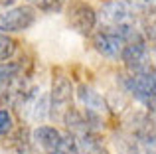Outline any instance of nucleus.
Returning a JSON list of instances; mask_svg holds the SVG:
<instances>
[{"instance_id": "f03ea898", "label": "nucleus", "mask_w": 156, "mask_h": 154, "mask_svg": "<svg viewBox=\"0 0 156 154\" xmlns=\"http://www.w3.org/2000/svg\"><path fill=\"white\" fill-rule=\"evenodd\" d=\"M73 83L69 77L65 75H57L51 83V91H50V117L55 123H61V117L67 109L73 107Z\"/></svg>"}, {"instance_id": "4468645a", "label": "nucleus", "mask_w": 156, "mask_h": 154, "mask_svg": "<svg viewBox=\"0 0 156 154\" xmlns=\"http://www.w3.org/2000/svg\"><path fill=\"white\" fill-rule=\"evenodd\" d=\"M14 131V117L8 109H0V136H8Z\"/></svg>"}, {"instance_id": "1a4fd4ad", "label": "nucleus", "mask_w": 156, "mask_h": 154, "mask_svg": "<svg viewBox=\"0 0 156 154\" xmlns=\"http://www.w3.org/2000/svg\"><path fill=\"white\" fill-rule=\"evenodd\" d=\"M22 63L20 61H2L0 63V95L12 87L20 79Z\"/></svg>"}, {"instance_id": "ddd939ff", "label": "nucleus", "mask_w": 156, "mask_h": 154, "mask_svg": "<svg viewBox=\"0 0 156 154\" xmlns=\"http://www.w3.org/2000/svg\"><path fill=\"white\" fill-rule=\"evenodd\" d=\"M14 54H16V42L8 34H2V32H0V63L8 61Z\"/></svg>"}, {"instance_id": "a211bd4d", "label": "nucleus", "mask_w": 156, "mask_h": 154, "mask_svg": "<svg viewBox=\"0 0 156 154\" xmlns=\"http://www.w3.org/2000/svg\"><path fill=\"white\" fill-rule=\"evenodd\" d=\"M142 154H154V148H144V152Z\"/></svg>"}, {"instance_id": "f257e3e1", "label": "nucleus", "mask_w": 156, "mask_h": 154, "mask_svg": "<svg viewBox=\"0 0 156 154\" xmlns=\"http://www.w3.org/2000/svg\"><path fill=\"white\" fill-rule=\"evenodd\" d=\"M117 83L125 95H130L142 103L148 113H154V97H156V77L154 71H144V73H129L119 75Z\"/></svg>"}, {"instance_id": "0eeeda50", "label": "nucleus", "mask_w": 156, "mask_h": 154, "mask_svg": "<svg viewBox=\"0 0 156 154\" xmlns=\"http://www.w3.org/2000/svg\"><path fill=\"white\" fill-rule=\"evenodd\" d=\"M97 20H101L103 26H119V24L134 22V14L122 0H107L97 14Z\"/></svg>"}, {"instance_id": "f8f14e48", "label": "nucleus", "mask_w": 156, "mask_h": 154, "mask_svg": "<svg viewBox=\"0 0 156 154\" xmlns=\"http://www.w3.org/2000/svg\"><path fill=\"white\" fill-rule=\"evenodd\" d=\"M14 150L18 154H42V150H38L36 144L32 142V136L28 128H20L14 135Z\"/></svg>"}, {"instance_id": "7ed1b4c3", "label": "nucleus", "mask_w": 156, "mask_h": 154, "mask_svg": "<svg viewBox=\"0 0 156 154\" xmlns=\"http://www.w3.org/2000/svg\"><path fill=\"white\" fill-rule=\"evenodd\" d=\"M36 8L30 4H22V6H12L0 14V32L2 34H18L36 24Z\"/></svg>"}, {"instance_id": "423d86ee", "label": "nucleus", "mask_w": 156, "mask_h": 154, "mask_svg": "<svg viewBox=\"0 0 156 154\" xmlns=\"http://www.w3.org/2000/svg\"><path fill=\"white\" fill-rule=\"evenodd\" d=\"M30 136L36 148L42 150V154H55L61 144V138H63V132L51 124H38L30 132Z\"/></svg>"}, {"instance_id": "39448f33", "label": "nucleus", "mask_w": 156, "mask_h": 154, "mask_svg": "<svg viewBox=\"0 0 156 154\" xmlns=\"http://www.w3.org/2000/svg\"><path fill=\"white\" fill-rule=\"evenodd\" d=\"M93 46L103 58L107 59H119L121 50L125 46V42L121 40V36L115 32L113 26H103L101 30L93 32Z\"/></svg>"}, {"instance_id": "dca6fc26", "label": "nucleus", "mask_w": 156, "mask_h": 154, "mask_svg": "<svg viewBox=\"0 0 156 154\" xmlns=\"http://www.w3.org/2000/svg\"><path fill=\"white\" fill-rule=\"evenodd\" d=\"M133 12H148L154 10V0H122Z\"/></svg>"}, {"instance_id": "20e7f679", "label": "nucleus", "mask_w": 156, "mask_h": 154, "mask_svg": "<svg viewBox=\"0 0 156 154\" xmlns=\"http://www.w3.org/2000/svg\"><path fill=\"white\" fill-rule=\"evenodd\" d=\"M67 20H69V26L83 36L93 34L97 28V22H99L97 20V12L93 10V6H89L85 2L71 4L67 10Z\"/></svg>"}, {"instance_id": "f3484780", "label": "nucleus", "mask_w": 156, "mask_h": 154, "mask_svg": "<svg viewBox=\"0 0 156 154\" xmlns=\"http://www.w3.org/2000/svg\"><path fill=\"white\" fill-rule=\"evenodd\" d=\"M16 0H0V6H14Z\"/></svg>"}, {"instance_id": "2eb2a0df", "label": "nucleus", "mask_w": 156, "mask_h": 154, "mask_svg": "<svg viewBox=\"0 0 156 154\" xmlns=\"http://www.w3.org/2000/svg\"><path fill=\"white\" fill-rule=\"evenodd\" d=\"M30 6H38L44 12H59L63 6V0H26Z\"/></svg>"}, {"instance_id": "9b49d317", "label": "nucleus", "mask_w": 156, "mask_h": 154, "mask_svg": "<svg viewBox=\"0 0 156 154\" xmlns=\"http://www.w3.org/2000/svg\"><path fill=\"white\" fill-rule=\"evenodd\" d=\"M48 113H50V97H48V93H40L30 107V119L42 124L48 119Z\"/></svg>"}, {"instance_id": "6e6552de", "label": "nucleus", "mask_w": 156, "mask_h": 154, "mask_svg": "<svg viewBox=\"0 0 156 154\" xmlns=\"http://www.w3.org/2000/svg\"><path fill=\"white\" fill-rule=\"evenodd\" d=\"M77 99L83 105V109L101 113V115H105V113L109 111V109H107V103H105V97L101 95L99 91H95L93 87L85 85V83H81L79 87H77Z\"/></svg>"}, {"instance_id": "9d476101", "label": "nucleus", "mask_w": 156, "mask_h": 154, "mask_svg": "<svg viewBox=\"0 0 156 154\" xmlns=\"http://www.w3.org/2000/svg\"><path fill=\"white\" fill-rule=\"evenodd\" d=\"M113 144L117 154H140V144L130 132H115Z\"/></svg>"}]
</instances>
